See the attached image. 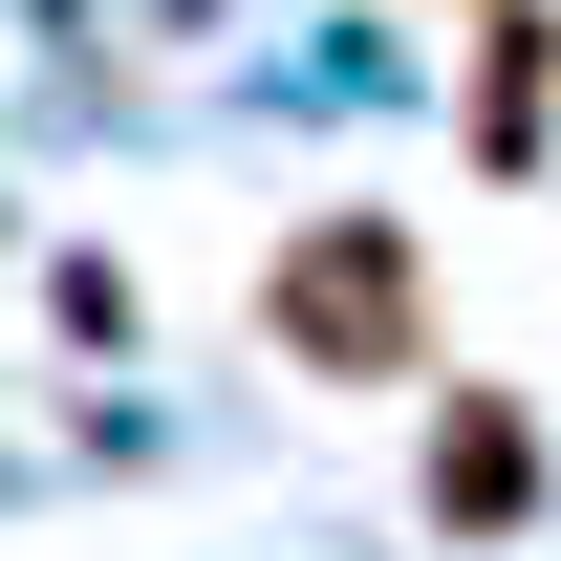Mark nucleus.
<instances>
[{
    "mask_svg": "<svg viewBox=\"0 0 561 561\" xmlns=\"http://www.w3.org/2000/svg\"><path fill=\"white\" fill-rule=\"evenodd\" d=\"M432 518H454V540H518V518H540V432L496 411V389L432 411Z\"/></svg>",
    "mask_w": 561,
    "mask_h": 561,
    "instance_id": "obj_2",
    "label": "nucleus"
},
{
    "mask_svg": "<svg viewBox=\"0 0 561 561\" xmlns=\"http://www.w3.org/2000/svg\"><path fill=\"white\" fill-rule=\"evenodd\" d=\"M260 324H280L302 367H346V389H389V367H432V260L389 238V216H324V238H280Z\"/></svg>",
    "mask_w": 561,
    "mask_h": 561,
    "instance_id": "obj_1",
    "label": "nucleus"
},
{
    "mask_svg": "<svg viewBox=\"0 0 561 561\" xmlns=\"http://www.w3.org/2000/svg\"><path fill=\"white\" fill-rule=\"evenodd\" d=\"M540 108H561V44H540V22H496V44H476V151H496V173L540 151Z\"/></svg>",
    "mask_w": 561,
    "mask_h": 561,
    "instance_id": "obj_3",
    "label": "nucleus"
}]
</instances>
